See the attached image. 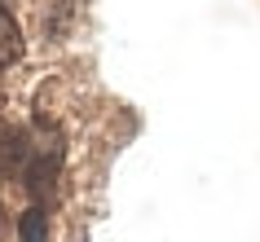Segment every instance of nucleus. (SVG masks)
Listing matches in <instances>:
<instances>
[{"label":"nucleus","instance_id":"3","mask_svg":"<svg viewBox=\"0 0 260 242\" xmlns=\"http://www.w3.org/2000/svg\"><path fill=\"white\" fill-rule=\"evenodd\" d=\"M18 233H22V242H49V216H44V207H27Z\"/></svg>","mask_w":260,"mask_h":242},{"label":"nucleus","instance_id":"1","mask_svg":"<svg viewBox=\"0 0 260 242\" xmlns=\"http://www.w3.org/2000/svg\"><path fill=\"white\" fill-rule=\"evenodd\" d=\"M18 57H22V31H18L14 14L0 5V71H5V66H14Z\"/></svg>","mask_w":260,"mask_h":242},{"label":"nucleus","instance_id":"2","mask_svg":"<svg viewBox=\"0 0 260 242\" xmlns=\"http://www.w3.org/2000/svg\"><path fill=\"white\" fill-rule=\"evenodd\" d=\"M22 154H27V136H18L14 128H0V176L18 172Z\"/></svg>","mask_w":260,"mask_h":242}]
</instances>
